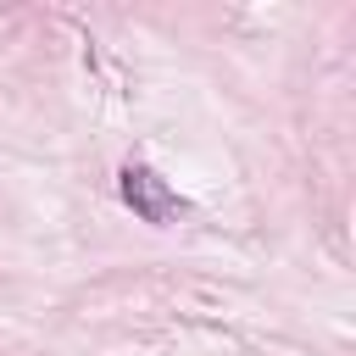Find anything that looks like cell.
<instances>
[{
    "label": "cell",
    "mask_w": 356,
    "mask_h": 356,
    "mask_svg": "<svg viewBox=\"0 0 356 356\" xmlns=\"http://www.w3.org/2000/svg\"><path fill=\"white\" fill-rule=\"evenodd\" d=\"M122 200L145 217V222H156V228H167V222H178V195L150 172V167H122Z\"/></svg>",
    "instance_id": "cell-1"
}]
</instances>
